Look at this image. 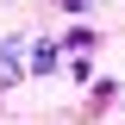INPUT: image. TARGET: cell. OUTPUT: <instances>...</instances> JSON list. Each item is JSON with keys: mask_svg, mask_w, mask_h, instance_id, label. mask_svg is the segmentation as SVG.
<instances>
[{"mask_svg": "<svg viewBox=\"0 0 125 125\" xmlns=\"http://www.w3.org/2000/svg\"><path fill=\"white\" fill-rule=\"evenodd\" d=\"M62 50L75 56V75H81V69H88V56H94V31H88V25H75V31H62Z\"/></svg>", "mask_w": 125, "mask_h": 125, "instance_id": "cell-3", "label": "cell"}, {"mask_svg": "<svg viewBox=\"0 0 125 125\" xmlns=\"http://www.w3.org/2000/svg\"><path fill=\"white\" fill-rule=\"evenodd\" d=\"M56 56H62L56 38H31V44H25V69H31V75H50V69H56Z\"/></svg>", "mask_w": 125, "mask_h": 125, "instance_id": "cell-2", "label": "cell"}, {"mask_svg": "<svg viewBox=\"0 0 125 125\" xmlns=\"http://www.w3.org/2000/svg\"><path fill=\"white\" fill-rule=\"evenodd\" d=\"M62 6H69V13H88V6H94V0H62Z\"/></svg>", "mask_w": 125, "mask_h": 125, "instance_id": "cell-4", "label": "cell"}, {"mask_svg": "<svg viewBox=\"0 0 125 125\" xmlns=\"http://www.w3.org/2000/svg\"><path fill=\"white\" fill-rule=\"evenodd\" d=\"M19 75H31L25 69V38H0V88H13Z\"/></svg>", "mask_w": 125, "mask_h": 125, "instance_id": "cell-1", "label": "cell"}]
</instances>
